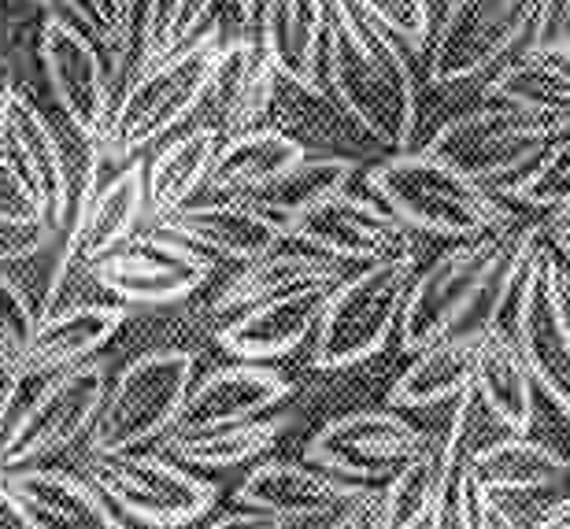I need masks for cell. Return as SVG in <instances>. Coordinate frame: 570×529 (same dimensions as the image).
I'll return each mask as SVG.
<instances>
[{
	"label": "cell",
	"mask_w": 570,
	"mask_h": 529,
	"mask_svg": "<svg viewBox=\"0 0 570 529\" xmlns=\"http://www.w3.org/2000/svg\"><path fill=\"white\" fill-rule=\"evenodd\" d=\"M323 86L330 100L390 153L412 145L419 126V86L407 49L356 0H326Z\"/></svg>",
	"instance_id": "obj_1"
},
{
	"label": "cell",
	"mask_w": 570,
	"mask_h": 529,
	"mask_svg": "<svg viewBox=\"0 0 570 529\" xmlns=\"http://www.w3.org/2000/svg\"><path fill=\"white\" fill-rule=\"evenodd\" d=\"M482 326L511 333L538 393L570 411V271L541 223L519 226Z\"/></svg>",
	"instance_id": "obj_2"
},
{
	"label": "cell",
	"mask_w": 570,
	"mask_h": 529,
	"mask_svg": "<svg viewBox=\"0 0 570 529\" xmlns=\"http://www.w3.org/2000/svg\"><path fill=\"white\" fill-rule=\"evenodd\" d=\"M100 164L105 156L97 141L86 145V156H71L63 134L27 86H0V170L38 204L56 234L71 226L78 204L97 189Z\"/></svg>",
	"instance_id": "obj_3"
},
{
	"label": "cell",
	"mask_w": 570,
	"mask_h": 529,
	"mask_svg": "<svg viewBox=\"0 0 570 529\" xmlns=\"http://www.w3.org/2000/svg\"><path fill=\"white\" fill-rule=\"evenodd\" d=\"M367 186L385 208L415 234H433L449 241L485 237L515 226L511 204L493 189L478 186L426 148H401L367 170Z\"/></svg>",
	"instance_id": "obj_4"
},
{
	"label": "cell",
	"mask_w": 570,
	"mask_h": 529,
	"mask_svg": "<svg viewBox=\"0 0 570 529\" xmlns=\"http://www.w3.org/2000/svg\"><path fill=\"white\" fill-rule=\"evenodd\" d=\"M219 41V30H200L178 52H170L148 67H138L130 86L116 94L105 130L97 137L105 164L122 167L130 159H138L148 145L175 134L204 105Z\"/></svg>",
	"instance_id": "obj_5"
},
{
	"label": "cell",
	"mask_w": 570,
	"mask_h": 529,
	"mask_svg": "<svg viewBox=\"0 0 570 529\" xmlns=\"http://www.w3.org/2000/svg\"><path fill=\"white\" fill-rule=\"evenodd\" d=\"M519 237V223L500 234L455 241L438 259L415 271L404 296V312L396 322L401 349L412 355L426 344L449 337L455 330H471V315L482 312L493 301L497 278L511 256V245ZM478 319V326H482Z\"/></svg>",
	"instance_id": "obj_6"
},
{
	"label": "cell",
	"mask_w": 570,
	"mask_h": 529,
	"mask_svg": "<svg viewBox=\"0 0 570 529\" xmlns=\"http://www.w3.org/2000/svg\"><path fill=\"white\" fill-rule=\"evenodd\" d=\"M419 271V256H390L360 263L330 285L323 315L312 333L315 371H348L379 355L396 333L404 296Z\"/></svg>",
	"instance_id": "obj_7"
},
{
	"label": "cell",
	"mask_w": 570,
	"mask_h": 529,
	"mask_svg": "<svg viewBox=\"0 0 570 529\" xmlns=\"http://www.w3.org/2000/svg\"><path fill=\"white\" fill-rule=\"evenodd\" d=\"M193 378H197V355L186 349H153L134 355L108 385L105 404L89 425V455L138 452L175 430Z\"/></svg>",
	"instance_id": "obj_8"
},
{
	"label": "cell",
	"mask_w": 570,
	"mask_h": 529,
	"mask_svg": "<svg viewBox=\"0 0 570 529\" xmlns=\"http://www.w3.org/2000/svg\"><path fill=\"white\" fill-rule=\"evenodd\" d=\"M570 123L549 119L541 111L519 108L511 100L482 97L478 108H466L452 119H444L433 137L423 145L430 156L444 159L460 175L474 178L478 186L500 189L511 182L556 134H563Z\"/></svg>",
	"instance_id": "obj_9"
},
{
	"label": "cell",
	"mask_w": 570,
	"mask_h": 529,
	"mask_svg": "<svg viewBox=\"0 0 570 529\" xmlns=\"http://www.w3.org/2000/svg\"><path fill=\"white\" fill-rule=\"evenodd\" d=\"M538 0H444L426 38V75L433 86L485 78L493 67L530 49Z\"/></svg>",
	"instance_id": "obj_10"
},
{
	"label": "cell",
	"mask_w": 570,
	"mask_h": 529,
	"mask_svg": "<svg viewBox=\"0 0 570 529\" xmlns=\"http://www.w3.org/2000/svg\"><path fill=\"white\" fill-rule=\"evenodd\" d=\"M94 486L116 511L153 529L200 522L219 500L215 481L200 478L175 455L141 452V448L119 455H94Z\"/></svg>",
	"instance_id": "obj_11"
},
{
	"label": "cell",
	"mask_w": 570,
	"mask_h": 529,
	"mask_svg": "<svg viewBox=\"0 0 570 529\" xmlns=\"http://www.w3.org/2000/svg\"><path fill=\"white\" fill-rule=\"evenodd\" d=\"M108 393V366L94 360L75 363L67 371L41 378L38 393H27L19 419L11 425L4 448H0V470L27 467L56 455L89 433L100 404Z\"/></svg>",
	"instance_id": "obj_12"
},
{
	"label": "cell",
	"mask_w": 570,
	"mask_h": 529,
	"mask_svg": "<svg viewBox=\"0 0 570 529\" xmlns=\"http://www.w3.org/2000/svg\"><path fill=\"white\" fill-rule=\"evenodd\" d=\"M212 271L215 259L208 252L156 229V234H134L108 256L89 263L86 278L119 304L164 307L189 301L212 278Z\"/></svg>",
	"instance_id": "obj_13"
},
{
	"label": "cell",
	"mask_w": 570,
	"mask_h": 529,
	"mask_svg": "<svg viewBox=\"0 0 570 529\" xmlns=\"http://www.w3.org/2000/svg\"><path fill=\"white\" fill-rule=\"evenodd\" d=\"M38 60L67 126L97 141L116 105V75L100 45L71 16L49 11L38 33Z\"/></svg>",
	"instance_id": "obj_14"
},
{
	"label": "cell",
	"mask_w": 570,
	"mask_h": 529,
	"mask_svg": "<svg viewBox=\"0 0 570 529\" xmlns=\"http://www.w3.org/2000/svg\"><path fill=\"white\" fill-rule=\"evenodd\" d=\"M426 430L407 422L396 408L385 411H348L330 419L304 444V463L326 474H337L360 486H385L393 470L423 444Z\"/></svg>",
	"instance_id": "obj_15"
},
{
	"label": "cell",
	"mask_w": 570,
	"mask_h": 529,
	"mask_svg": "<svg viewBox=\"0 0 570 529\" xmlns=\"http://www.w3.org/2000/svg\"><path fill=\"white\" fill-rule=\"evenodd\" d=\"M148 218L145 200V159H130L122 164L108 182H97V189L78 204V212L67 226V245L56 259V278L49 285V301L45 312L63 304L67 282L75 274H86L89 263L108 256L122 241L134 237Z\"/></svg>",
	"instance_id": "obj_16"
},
{
	"label": "cell",
	"mask_w": 570,
	"mask_h": 529,
	"mask_svg": "<svg viewBox=\"0 0 570 529\" xmlns=\"http://www.w3.org/2000/svg\"><path fill=\"white\" fill-rule=\"evenodd\" d=\"M289 237L307 241L326 256L345 259L348 267L390 256H415V229L404 226L385 204L367 193L341 189L318 208L307 212L289 229Z\"/></svg>",
	"instance_id": "obj_17"
},
{
	"label": "cell",
	"mask_w": 570,
	"mask_h": 529,
	"mask_svg": "<svg viewBox=\"0 0 570 529\" xmlns=\"http://www.w3.org/2000/svg\"><path fill=\"white\" fill-rule=\"evenodd\" d=\"M0 503L22 529H130L94 481L56 467H4Z\"/></svg>",
	"instance_id": "obj_18"
},
{
	"label": "cell",
	"mask_w": 570,
	"mask_h": 529,
	"mask_svg": "<svg viewBox=\"0 0 570 529\" xmlns=\"http://www.w3.org/2000/svg\"><path fill=\"white\" fill-rule=\"evenodd\" d=\"M463 467L500 503H515V508L530 503L538 519L570 497V455L556 452L544 441H533L530 433L497 437V441L466 452Z\"/></svg>",
	"instance_id": "obj_19"
},
{
	"label": "cell",
	"mask_w": 570,
	"mask_h": 529,
	"mask_svg": "<svg viewBox=\"0 0 570 529\" xmlns=\"http://www.w3.org/2000/svg\"><path fill=\"white\" fill-rule=\"evenodd\" d=\"M474 408V393L455 400V411L441 433H426L423 444L393 470L382 486V526L385 529H426L430 515L449 492L452 470L463 459V430Z\"/></svg>",
	"instance_id": "obj_20"
},
{
	"label": "cell",
	"mask_w": 570,
	"mask_h": 529,
	"mask_svg": "<svg viewBox=\"0 0 570 529\" xmlns=\"http://www.w3.org/2000/svg\"><path fill=\"white\" fill-rule=\"evenodd\" d=\"M371 486L345 481L337 474H326L312 463H289V459H264L245 474V481L234 492L237 508L267 511L285 522H312V519H334V515L363 497Z\"/></svg>",
	"instance_id": "obj_21"
},
{
	"label": "cell",
	"mask_w": 570,
	"mask_h": 529,
	"mask_svg": "<svg viewBox=\"0 0 570 529\" xmlns=\"http://www.w3.org/2000/svg\"><path fill=\"white\" fill-rule=\"evenodd\" d=\"M159 229L170 237H181L186 245L208 252V256L248 263L275 248L289 234L278 218H271L248 204L245 197H215L212 200H189L181 208L156 218Z\"/></svg>",
	"instance_id": "obj_22"
},
{
	"label": "cell",
	"mask_w": 570,
	"mask_h": 529,
	"mask_svg": "<svg viewBox=\"0 0 570 529\" xmlns=\"http://www.w3.org/2000/svg\"><path fill=\"white\" fill-rule=\"evenodd\" d=\"M326 293L330 285H301V290L248 304L215 333V341H219V349L230 360H248V363L282 360V355L296 352L315 333Z\"/></svg>",
	"instance_id": "obj_23"
},
{
	"label": "cell",
	"mask_w": 570,
	"mask_h": 529,
	"mask_svg": "<svg viewBox=\"0 0 570 529\" xmlns=\"http://www.w3.org/2000/svg\"><path fill=\"white\" fill-rule=\"evenodd\" d=\"M289 393L293 382L267 363L237 360L215 366L204 378H193L175 430H208V425L259 419L282 400H289Z\"/></svg>",
	"instance_id": "obj_24"
},
{
	"label": "cell",
	"mask_w": 570,
	"mask_h": 529,
	"mask_svg": "<svg viewBox=\"0 0 570 529\" xmlns=\"http://www.w3.org/2000/svg\"><path fill=\"white\" fill-rule=\"evenodd\" d=\"M348 271H356V267H348V263L337 256H326V252H318L315 245H307V241H296L285 234L275 248L264 252V256L242 263V271H237L212 301V312H219V315L242 312L248 304L301 290V285H334L345 278Z\"/></svg>",
	"instance_id": "obj_25"
},
{
	"label": "cell",
	"mask_w": 570,
	"mask_h": 529,
	"mask_svg": "<svg viewBox=\"0 0 570 529\" xmlns=\"http://www.w3.org/2000/svg\"><path fill=\"white\" fill-rule=\"evenodd\" d=\"M278 82H282L278 71L271 67L267 52L259 49L253 33L223 38L219 49H215L208 97H204L215 111V126L223 134L259 126L271 105H275Z\"/></svg>",
	"instance_id": "obj_26"
},
{
	"label": "cell",
	"mask_w": 570,
	"mask_h": 529,
	"mask_svg": "<svg viewBox=\"0 0 570 529\" xmlns=\"http://www.w3.org/2000/svg\"><path fill=\"white\" fill-rule=\"evenodd\" d=\"M127 319V304L105 301H67L60 307L41 312L38 333H33V344L27 352V366H22L27 382L94 360L100 349H108V341L122 330Z\"/></svg>",
	"instance_id": "obj_27"
},
{
	"label": "cell",
	"mask_w": 570,
	"mask_h": 529,
	"mask_svg": "<svg viewBox=\"0 0 570 529\" xmlns=\"http://www.w3.org/2000/svg\"><path fill=\"white\" fill-rule=\"evenodd\" d=\"M259 49L282 82L304 94L323 89V41H326V0H259Z\"/></svg>",
	"instance_id": "obj_28"
},
{
	"label": "cell",
	"mask_w": 570,
	"mask_h": 529,
	"mask_svg": "<svg viewBox=\"0 0 570 529\" xmlns=\"http://www.w3.org/2000/svg\"><path fill=\"white\" fill-rule=\"evenodd\" d=\"M485 326L455 330L449 337L412 352L407 371L390 389V408L396 411H423L438 404H455L463 393H471L474 363L482 352Z\"/></svg>",
	"instance_id": "obj_29"
},
{
	"label": "cell",
	"mask_w": 570,
	"mask_h": 529,
	"mask_svg": "<svg viewBox=\"0 0 570 529\" xmlns=\"http://www.w3.org/2000/svg\"><path fill=\"white\" fill-rule=\"evenodd\" d=\"M474 404L493 419L504 433H530L538 404H533V374L527 360L519 355L511 333L485 326L482 333V352L474 363V382H471Z\"/></svg>",
	"instance_id": "obj_30"
},
{
	"label": "cell",
	"mask_w": 570,
	"mask_h": 529,
	"mask_svg": "<svg viewBox=\"0 0 570 529\" xmlns=\"http://www.w3.org/2000/svg\"><path fill=\"white\" fill-rule=\"evenodd\" d=\"M307 148L296 141L293 134L278 130V126H248V130L223 134L219 148L212 159L208 193L215 197H248L282 170H289Z\"/></svg>",
	"instance_id": "obj_31"
},
{
	"label": "cell",
	"mask_w": 570,
	"mask_h": 529,
	"mask_svg": "<svg viewBox=\"0 0 570 529\" xmlns=\"http://www.w3.org/2000/svg\"><path fill=\"white\" fill-rule=\"evenodd\" d=\"M223 141L219 126H193L175 137H167L153 156L145 159V200L148 218H159L181 204L197 200V193L208 186L215 148Z\"/></svg>",
	"instance_id": "obj_32"
},
{
	"label": "cell",
	"mask_w": 570,
	"mask_h": 529,
	"mask_svg": "<svg viewBox=\"0 0 570 529\" xmlns=\"http://www.w3.org/2000/svg\"><path fill=\"white\" fill-rule=\"evenodd\" d=\"M285 430H289V419L282 415L208 425V430H167L164 452L193 470H230L271 452Z\"/></svg>",
	"instance_id": "obj_33"
},
{
	"label": "cell",
	"mask_w": 570,
	"mask_h": 529,
	"mask_svg": "<svg viewBox=\"0 0 570 529\" xmlns=\"http://www.w3.org/2000/svg\"><path fill=\"white\" fill-rule=\"evenodd\" d=\"M356 167L360 164L352 156H312V153H304L289 170H282V175L271 178L267 186L248 193L245 200L256 204L264 215L278 218L285 229H293L312 208H318V204L330 200L334 193L348 189Z\"/></svg>",
	"instance_id": "obj_34"
},
{
	"label": "cell",
	"mask_w": 570,
	"mask_h": 529,
	"mask_svg": "<svg viewBox=\"0 0 570 529\" xmlns=\"http://www.w3.org/2000/svg\"><path fill=\"white\" fill-rule=\"evenodd\" d=\"M482 97L511 100L519 108L541 111L549 119L570 123V60L563 52L527 49L485 75Z\"/></svg>",
	"instance_id": "obj_35"
},
{
	"label": "cell",
	"mask_w": 570,
	"mask_h": 529,
	"mask_svg": "<svg viewBox=\"0 0 570 529\" xmlns=\"http://www.w3.org/2000/svg\"><path fill=\"white\" fill-rule=\"evenodd\" d=\"M500 200L519 204V208L533 212H556L570 204V126L563 134H556L515 178L504 182L497 189Z\"/></svg>",
	"instance_id": "obj_36"
},
{
	"label": "cell",
	"mask_w": 570,
	"mask_h": 529,
	"mask_svg": "<svg viewBox=\"0 0 570 529\" xmlns=\"http://www.w3.org/2000/svg\"><path fill=\"white\" fill-rule=\"evenodd\" d=\"M215 4L219 0H145L138 41H134L138 67L164 60V56L178 52L181 45H189L208 27Z\"/></svg>",
	"instance_id": "obj_37"
},
{
	"label": "cell",
	"mask_w": 570,
	"mask_h": 529,
	"mask_svg": "<svg viewBox=\"0 0 570 529\" xmlns=\"http://www.w3.org/2000/svg\"><path fill=\"white\" fill-rule=\"evenodd\" d=\"M60 4L67 8V16L100 45V52L108 56L111 75H116V82H119V75L127 71V63L134 56V38H138L134 22H138V8H134L130 0H60Z\"/></svg>",
	"instance_id": "obj_38"
},
{
	"label": "cell",
	"mask_w": 570,
	"mask_h": 529,
	"mask_svg": "<svg viewBox=\"0 0 570 529\" xmlns=\"http://www.w3.org/2000/svg\"><path fill=\"white\" fill-rule=\"evenodd\" d=\"M56 241L49 218L8 175H0V267L33 259Z\"/></svg>",
	"instance_id": "obj_39"
},
{
	"label": "cell",
	"mask_w": 570,
	"mask_h": 529,
	"mask_svg": "<svg viewBox=\"0 0 570 529\" xmlns=\"http://www.w3.org/2000/svg\"><path fill=\"white\" fill-rule=\"evenodd\" d=\"M38 322L41 312L33 304V296L0 267V371L22 378V382H27L22 366H27V352L33 344V333H38Z\"/></svg>",
	"instance_id": "obj_40"
},
{
	"label": "cell",
	"mask_w": 570,
	"mask_h": 529,
	"mask_svg": "<svg viewBox=\"0 0 570 529\" xmlns=\"http://www.w3.org/2000/svg\"><path fill=\"white\" fill-rule=\"evenodd\" d=\"M449 511H452V529H527L508 503H500L493 492H485L471 478V470L460 467L452 470L449 481Z\"/></svg>",
	"instance_id": "obj_41"
},
{
	"label": "cell",
	"mask_w": 570,
	"mask_h": 529,
	"mask_svg": "<svg viewBox=\"0 0 570 529\" xmlns=\"http://www.w3.org/2000/svg\"><path fill=\"white\" fill-rule=\"evenodd\" d=\"M374 22H382L407 52H423L430 27H433V8L430 0H356Z\"/></svg>",
	"instance_id": "obj_42"
},
{
	"label": "cell",
	"mask_w": 570,
	"mask_h": 529,
	"mask_svg": "<svg viewBox=\"0 0 570 529\" xmlns=\"http://www.w3.org/2000/svg\"><path fill=\"white\" fill-rule=\"evenodd\" d=\"M530 49H541V52L570 49V0H538Z\"/></svg>",
	"instance_id": "obj_43"
},
{
	"label": "cell",
	"mask_w": 570,
	"mask_h": 529,
	"mask_svg": "<svg viewBox=\"0 0 570 529\" xmlns=\"http://www.w3.org/2000/svg\"><path fill=\"white\" fill-rule=\"evenodd\" d=\"M323 529H385L382 526V489L371 486L363 497L345 503L334 519H326Z\"/></svg>",
	"instance_id": "obj_44"
},
{
	"label": "cell",
	"mask_w": 570,
	"mask_h": 529,
	"mask_svg": "<svg viewBox=\"0 0 570 529\" xmlns=\"http://www.w3.org/2000/svg\"><path fill=\"white\" fill-rule=\"evenodd\" d=\"M289 526L285 519H275L267 511H256V508H242V511H230V515H219L215 522L200 526V529H282Z\"/></svg>",
	"instance_id": "obj_45"
},
{
	"label": "cell",
	"mask_w": 570,
	"mask_h": 529,
	"mask_svg": "<svg viewBox=\"0 0 570 529\" xmlns=\"http://www.w3.org/2000/svg\"><path fill=\"white\" fill-rule=\"evenodd\" d=\"M541 229H544V241L560 252L563 259H570V204L567 208H556L541 218Z\"/></svg>",
	"instance_id": "obj_46"
},
{
	"label": "cell",
	"mask_w": 570,
	"mask_h": 529,
	"mask_svg": "<svg viewBox=\"0 0 570 529\" xmlns=\"http://www.w3.org/2000/svg\"><path fill=\"white\" fill-rule=\"evenodd\" d=\"M533 529H570V497L563 503H556L549 515H541Z\"/></svg>",
	"instance_id": "obj_47"
},
{
	"label": "cell",
	"mask_w": 570,
	"mask_h": 529,
	"mask_svg": "<svg viewBox=\"0 0 570 529\" xmlns=\"http://www.w3.org/2000/svg\"><path fill=\"white\" fill-rule=\"evenodd\" d=\"M234 8H237V16H242L245 22H256V8H259V0H234Z\"/></svg>",
	"instance_id": "obj_48"
},
{
	"label": "cell",
	"mask_w": 570,
	"mask_h": 529,
	"mask_svg": "<svg viewBox=\"0 0 570 529\" xmlns=\"http://www.w3.org/2000/svg\"><path fill=\"white\" fill-rule=\"evenodd\" d=\"M326 519H312V522H289V526H282V529H323Z\"/></svg>",
	"instance_id": "obj_49"
},
{
	"label": "cell",
	"mask_w": 570,
	"mask_h": 529,
	"mask_svg": "<svg viewBox=\"0 0 570 529\" xmlns=\"http://www.w3.org/2000/svg\"><path fill=\"white\" fill-rule=\"evenodd\" d=\"M30 4H38V8H49V4H52V0H30Z\"/></svg>",
	"instance_id": "obj_50"
},
{
	"label": "cell",
	"mask_w": 570,
	"mask_h": 529,
	"mask_svg": "<svg viewBox=\"0 0 570 529\" xmlns=\"http://www.w3.org/2000/svg\"><path fill=\"white\" fill-rule=\"evenodd\" d=\"M130 4H134V8H138V0H130Z\"/></svg>",
	"instance_id": "obj_51"
},
{
	"label": "cell",
	"mask_w": 570,
	"mask_h": 529,
	"mask_svg": "<svg viewBox=\"0 0 570 529\" xmlns=\"http://www.w3.org/2000/svg\"><path fill=\"white\" fill-rule=\"evenodd\" d=\"M563 56H567V60H570V49H567V52H563Z\"/></svg>",
	"instance_id": "obj_52"
},
{
	"label": "cell",
	"mask_w": 570,
	"mask_h": 529,
	"mask_svg": "<svg viewBox=\"0 0 570 529\" xmlns=\"http://www.w3.org/2000/svg\"><path fill=\"white\" fill-rule=\"evenodd\" d=\"M0 529H8V526H0Z\"/></svg>",
	"instance_id": "obj_53"
},
{
	"label": "cell",
	"mask_w": 570,
	"mask_h": 529,
	"mask_svg": "<svg viewBox=\"0 0 570 529\" xmlns=\"http://www.w3.org/2000/svg\"><path fill=\"white\" fill-rule=\"evenodd\" d=\"M0 175H4V170H0Z\"/></svg>",
	"instance_id": "obj_54"
}]
</instances>
